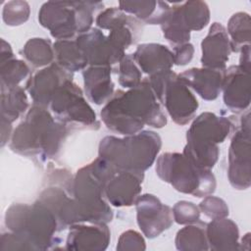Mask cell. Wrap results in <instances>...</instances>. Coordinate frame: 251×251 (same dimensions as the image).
Wrapping results in <instances>:
<instances>
[{
  "label": "cell",
  "instance_id": "6da1fadb",
  "mask_svg": "<svg viewBox=\"0 0 251 251\" xmlns=\"http://www.w3.org/2000/svg\"><path fill=\"white\" fill-rule=\"evenodd\" d=\"M100 115L107 128L124 135L137 133L145 125L160 128L167 124V117L148 78L127 91L116 90Z\"/></svg>",
  "mask_w": 251,
  "mask_h": 251
},
{
  "label": "cell",
  "instance_id": "7a4b0ae2",
  "mask_svg": "<svg viewBox=\"0 0 251 251\" xmlns=\"http://www.w3.org/2000/svg\"><path fill=\"white\" fill-rule=\"evenodd\" d=\"M68 127L56 122L46 108L34 105L12 134L11 149L25 156H39L42 161L60 151Z\"/></svg>",
  "mask_w": 251,
  "mask_h": 251
},
{
  "label": "cell",
  "instance_id": "3957f363",
  "mask_svg": "<svg viewBox=\"0 0 251 251\" xmlns=\"http://www.w3.org/2000/svg\"><path fill=\"white\" fill-rule=\"evenodd\" d=\"M116 173V169L99 156L77 171L72 190L80 206L83 222L107 224L113 220V211L105 201V187Z\"/></svg>",
  "mask_w": 251,
  "mask_h": 251
},
{
  "label": "cell",
  "instance_id": "277c9868",
  "mask_svg": "<svg viewBox=\"0 0 251 251\" xmlns=\"http://www.w3.org/2000/svg\"><path fill=\"white\" fill-rule=\"evenodd\" d=\"M161 146L162 139L158 133L141 130L123 138L105 136L99 144L98 155L117 172L144 173L155 162Z\"/></svg>",
  "mask_w": 251,
  "mask_h": 251
},
{
  "label": "cell",
  "instance_id": "5b68a950",
  "mask_svg": "<svg viewBox=\"0 0 251 251\" xmlns=\"http://www.w3.org/2000/svg\"><path fill=\"white\" fill-rule=\"evenodd\" d=\"M5 225L28 246L29 250H47L57 242L55 232L60 231L54 213L40 201L13 204L5 215Z\"/></svg>",
  "mask_w": 251,
  "mask_h": 251
},
{
  "label": "cell",
  "instance_id": "8992f818",
  "mask_svg": "<svg viewBox=\"0 0 251 251\" xmlns=\"http://www.w3.org/2000/svg\"><path fill=\"white\" fill-rule=\"evenodd\" d=\"M234 126L230 119L204 112L194 119L186 132L183 154L195 165L211 170L218 161L219 143L225 141Z\"/></svg>",
  "mask_w": 251,
  "mask_h": 251
},
{
  "label": "cell",
  "instance_id": "52a82bcc",
  "mask_svg": "<svg viewBox=\"0 0 251 251\" xmlns=\"http://www.w3.org/2000/svg\"><path fill=\"white\" fill-rule=\"evenodd\" d=\"M103 8L97 1H48L38 13L40 25L58 39H72L91 28L93 15Z\"/></svg>",
  "mask_w": 251,
  "mask_h": 251
},
{
  "label": "cell",
  "instance_id": "ba28073f",
  "mask_svg": "<svg viewBox=\"0 0 251 251\" xmlns=\"http://www.w3.org/2000/svg\"><path fill=\"white\" fill-rule=\"evenodd\" d=\"M156 173L176 190L195 197H206L216 189V177L211 170L198 167L183 153L166 152L156 162Z\"/></svg>",
  "mask_w": 251,
  "mask_h": 251
},
{
  "label": "cell",
  "instance_id": "9c48e42d",
  "mask_svg": "<svg viewBox=\"0 0 251 251\" xmlns=\"http://www.w3.org/2000/svg\"><path fill=\"white\" fill-rule=\"evenodd\" d=\"M147 78L158 101L166 107L176 124L184 126L194 118L198 101L178 75L172 70H166Z\"/></svg>",
  "mask_w": 251,
  "mask_h": 251
},
{
  "label": "cell",
  "instance_id": "30bf717a",
  "mask_svg": "<svg viewBox=\"0 0 251 251\" xmlns=\"http://www.w3.org/2000/svg\"><path fill=\"white\" fill-rule=\"evenodd\" d=\"M49 106L57 121L67 127L98 129L100 126L95 112L73 78L66 80L57 89Z\"/></svg>",
  "mask_w": 251,
  "mask_h": 251
},
{
  "label": "cell",
  "instance_id": "8fae6325",
  "mask_svg": "<svg viewBox=\"0 0 251 251\" xmlns=\"http://www.w3.org/2000/svg\"><path fill=\"white\" fill-rule=\"evenodd\" d=\"M210 21L206 2L193 0L171 5L168 19L161 25L165 38L174 46L188 43L191 30H201Z\"/></svg>",
  "mask_w": 251,
  "mask_h": 251
},
{
  "label": "cell",
  "instance_id": "7c38bea8",
  "mask_svg": "<svg viewBox=\"0 0 251 251\" xmlns=\"http://www.w3.org/2000/svg\"><path fill=\"white\" fill-rule=\"evenodd\" d=\"M250 132V112L247 111L233 133L228 150V179L231 186L238 190L247 189L251 184Z\"/></svg>",
  "mask_w": 251,
  "mask_h": 251
},
{
  "label": "cell",
  "instance_id": "4fadbf2b",
  "mask_svg": "<svg viewBox=\"0 0 251 251\" xmlns=\"http://www.w3.org/2000/svg\"><path fill=\"white\" fill-rule=\"evenodd\" d=\"M137 224L143 234L152 239L159 236L174 223L173 210L153 194H143L135 201Z\"/></svg>",
  "mask_w": 251,
  "mask_h": 251
},
{
  "label": "cell",
  "instance_id": "5bb4252c",
  "mask_svg": "<svg viewBox=\"0 0 251 251\" xmlns=\"http://www.w3.org/2000/svg\"><path fill=\"white\" fill-rule=\"evenodd\" d=\"M75 41L90 66L112 67L126 55L98 28H90L77 35Z\"/></svg>",
  "mask_w": 251,
  "mask_h": 251
},
{
  "label": "cell",
  "instance_id": "9a60e30c",
  "mask_svg": "<svg viewBox=\"0 0 251 251\" xmlns=\"http://www.w3.org/2000/svg\"><path fill=\"white\" fill-rule=\"evenodd\" d=\"M71 78L73 75L70 72L61 68L57 63H52L31 75L26 81L25 89L35 105L46 108L50 105L57 89Z\"/></svg>",
  "mask_w": 251,
  "mask_h": 251
},
{
  "label": "cell",
  "instance_id": "2e32d148",
  "mask_svg": "<svg viewBox=\"0 0 251 251\" xmlns=\"http://www.w3.org/2000/svg\"><path fill=\"white\" fill-rule=\"evenodd\" d=\"M222 89L224 102L230 111L246 110L250 104V70L239 65L226 69Z\"/></svg>",
  "mask_w": 251,
  "mask_h": 251
},
{
  "label": "cell",
  "instance_id": "e0dca14e",
  "mask_svg": "<svg viewBox=\"0 0 251 251\" xmlns=\"http://www.w3.org/2000/svg\"><path fill=\"white\" fill-rule=\"evenodd\" d=\"M203 68L226 70V64L232 52L230 39L226 27L220 23H214L206 37L201 42Z\"/></svg>",
  "mask_w": 251,
  "mask_h": 251
},
{
  "label": "cell",
  "instance_id": "ac0fdd59",
  "mask_svg": "<svg viewBox=\"0 0 251 251\" xmlns=\"http://www.w3.org/2000/svg\"><path fill=\"white\" fill-rule=\"evenodd\" d=\"M143 179L144 173L117 172L105 187V198L115 207H129L139 196Z\"/></svg>",
  "mask_w": 251,
  "mask_h": 251
},
{
  "label": "cell",
  "instance_id": "d6986e66",
  "mask_svg": "<svg viewBox=\"0 0 251 251\" xmlns=\"http://www.w3.org/2000/svg\"><path fill=\"white\" fill-rule=\"evenodd\" d=\"M110 230L106 224L71 226L66 249L73 251H102L110 243Z\"/></svg>",
  "mask_w": 251,
  "mask_h": 251
},
{
  "label": "cell",
  "instance_id": "ffe728a7",
  "mask_svg": "<svg viewBox=\"0 0 251 251\" xmlns=\"http://www.w3.org/2000/svg\"><path fill=\"white\" fill-rule=\"evenodd\" d=\"M226 70L207 68H192L178 75L180 80L192 88L204 100L212 101L218 98L224 82Z\"/></svg>",
  "mask_w": 251,
  "mask_h": 251
},
{
  "label": "cell",
  "instance_id": "44dd1931",
  "mask_svg": "<svg viewBox=\"0 0 251 251\" xmlns=\"http://www.w3.org/2000/svg\"><path fill=\"white\" fill-rule=\"evenodd\" d=\"M132 58L140 71L152 75L162 71L171 70L175 65L173 52L159 43H143L137 46Z\"/></svg>",
  "mask_w": 251,
  "mask_h": 251
},
{
  "label": "cell",
  "instance_id": "7402d4cb",
  "mask_svg": "<svg viewBox=\"0 0 251 251\" xmlns=\"http://www.w3.org/2000/svg\"><path fill=\"white\" fill-rule=\"evenodd\" d=\"M112 67L89 66L82 72L84 90L87 98L96 105L107 103L114 94L111 78Z\"/></svg>",
  "mask_w": 251,
  "mask_h": 251
},
{
  "label": "cell",
  "instance_id": "603a6c76",
  "mask_svg": "<svg viewBox=\"0 0 251 251\" xmlns=\"http://www.w3.org/2000/svg\"><path fill=\"white\" fill-rule=\"evenodd\" d=\"M206 236L209 249L237 250L239 249V230L237 225L229 219H214L206 224Z\"/></svg>",
  "mask_w": 251,
  "mask_h": 251
},
{
  "label": "cell",
  "instance_id": "cb8c5ba5",
  "mask_svg": "<svg viewBox=\"0 0 251 251\" xmlns=\"http://www.w3.org/2000/svg\"><path fill=\"white\" fill-rule=\"evenodd\" d=\"M119 6L125 13L149 25H162L171 12V5L163 1H121Z\"/></svg>",
  "mask_w": 251,
  "mask_h": 251
},
{
  "label": "cell",
  "instance_id": "d4e9b609",
  "mask_svg": "<svg viewBox=\"0 0 251 251\" xmlns=\"http://www.w3.org/2000/svg\"><path fill=\"white\" fill-rule=\"evenodd\" d=\"M53 50L56 63L70 73L84 70L88 65L87 59L75 40H57L53 44Z\"/></svg>",
  "mask_w": 251,
  "mask_h": 251
},
{
  "label": "cell",
  "instance_id": "484cf974",
  "mask_svg": "<svg viewBox=\"0 0 251 251\" xmlns=\"http://www.w3.org/2000/svg\"><path fill=\"white\" fill-rule=\"evenodd\" d=\"M28 107L25 89L19 85L1 86V121L12 124Z\"/></svg>",
  "mask_w": 251,
  "mask_h": 251
},
{
  "label": "cell",
  "instance_id": "4316f807",
  "mask_svg": "<svg viewBox=\"0 0 251 251\" xmlns=\"http://www.w3.org/2000/svg\"><path fill=\"white\" fill-rule=\"evenodd\" d=\"M176 247L181 251L208 250L209 245L206 236V224L197 221L179 229L176 236Z\"/></svg>",
  "mask_w": 251,
  "mask_h": 251
},
{
  "label": "cell",
  "instance_id": "83f0119b",
  "mask_svg": "<svg viewBox=\"0 0 251 251\" xmlns=\"http://www.w3.org/2000/svg\"><path fill=\"white\" fill-rule=\"evenodd\" d=\"M25 59L34 68L51 65L54 58V50L51 41L45 38H30L22 50Z\"/></svg>",
  "mask_w": 251,
  "mask_h": 251
},
{
  "label": "cell",
  "instance_id": "f1b7e54d",
  "mask_svg": "<svg viewBox=\"0 0 251 251\" xmlns=\"http://www.w3.org/2000/svg\"><path fill=\"white\" fill-rule=\"evenodd\" d=\"M251 20L249 14L238 12L233 14L227 23V34L230 36L232 52H239L240 49L250 44Z\"/></svg>",
  "mask_w": 251,
  "mask_h": 251
},
{
  "label": "cell",
  "instance_id": "f546056e",
  "mask_svg": "<svg viewBox=\"0 0 251 251\" xmlns=\"http://www.w3.org/2000/svg\"><path fill=\"white\" fill-rule=\"evenodd\" d=\"M0 73L1 86L12 87L27 76L29 68L24 61L10 57L0 61Z\"/></svg>",
  "mask_w": 251,
  "mask_h": 251
},
{
  "label": "cell",
  "instance_id": "4dcf8cb0",
  "mask_svg": "<svg viewBox=\"0 0 251 251\" xmlns=\"http://www.w3.org/2000/svg\"><path fill=\"white\" fill-rule=\"evenodd\" d=\"M119 83L125 88H133L142 80V74L131 54H126L119 62Z\"/></svg>",
  "mask_w": 251,
  "mask_h": 251
},
{
  "label": "cell",
  "instance_id": "1f68e13d",
  "mask_svg": "<svg viewBox=\"0 0 251 251\" xmlns=\"http://www.w3.org/2000/svg\"><path fill=\"white\" fill-rule=\"evenodd\" d=\"M29 5L25 1H10L3 9V21L7 25H20L28 20Z\"/></svg>",
  "mask_w": 251,
  "mask_h": 251
},
{
  "label": "cell",
  "instance_id": "d6a6232c",
  "mask_svg": "<svg viewBox=\"0 0 251 251\" xmlns=\"http://www.w3.org/2000/svg\"><path fill=\"white\" fill-rule=\"evenodd\" d=\"M174 221L179 225H189L196 223L200 218V209L189 201H178L173 207Z\"/></svg>",
  "mask_w": 251,
  "mask_h": 251
},
{
  "label": "cell",
  "instance_id": "836d02e7",
  "mask_svg": "<svg viewBox=\"0 0 251 251\" xmlns=\"http://www.w3.org/2000/svg\"><path fill=\"white\" fill-rule=\"evenodd\" d=\"M199 209L204 215L212 220L225 218L228 215V207L226 203L216 196H206L199 204Z\"/></svg>",
  "mask_w": 251,
  "mask_h": 251
},
{
  "label": "cell",
  "instance_id": "e575fe53",
  "mask_svg": "<svg viewBox=\"0 0 251 251\" xmlns=\"http://www.w3.org/2000/svg\"><path fill=\"white\" fill-rule=\"evenodd\" d=\"M146 245H145V240L142 237V235L132 229L126 230L123 232L119 238L118 244H117V250L120 251H142L145 250Z\"/></svg>",
  "mask_w": 251,
  "mask_h": 251
},
{
  "label": "cell",
  "instance_id": "d590c367",
  "mask_svg": "<svg viewBox=\"0 0 251 251\" xmlns=\"http://www.w3.org/2000/svg\"><path fill=\"white\" fill-rule=\"evenodd\" d=\"M0 250H29V248L16 233L10 231L1 235Z\"/></svg>",
  "mask_w": 251,
  "mask_h": 251
},
{
  "label": "cell",
  "instance_id": "8d00e7d4",
  "mask_svg": "<svg viewBox=\"0 0 251 251\" xmlns=\"http://www.w3.org/2000/svg\"><path fill=\"white\" fill-rule=\"evenodd\" d=\"M194 54V47L191 43H184L174 47V63L177 66H184L188 64Z\"/></svg>",
  "mask_w": 251,
  "mask_h": 251
},
{
  "label": "cell",
  "instance_id": "74e56055",
  "mask_svg": "<svg viewBox=\"0 0 251 251\" xmlns=\"http://www.w3.org/2000/svg\"><path fill=\"white\" fill-rule=\"evenodd\" d=\"M240 59H239V66L250 70V44L243 46L240 51Z\"/></svg>",
  "mask_w": 251,
  "mask_h": 251
},
{
  "label": "cell",
  "instance_id": "f35d334b",
  "mask_svg": "<svg viewBox=\"0 0 251 251\" xmlns=\"http://www.w3.org/2000/svg\"><path fill=\"white\" fill-rule=\"evenodd\" d=\"M246 245V250H249L250 248V233H246L244 237L241 240V246H239V249H243V246Z\"/></svg>",
  "mask_w": 251,
  "mask_h": 251
}]
</instances>
